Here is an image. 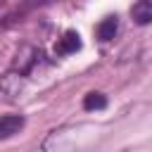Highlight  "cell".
Here are the masks:
<instances>
[{
  "mask_svg": "<svg viewBox=\"0 0 152 152\" xmlns=\"http://www.w3.org/2000/svg\"><path fill=\"white\" fill-rule=\"evenodd\" d=\"M21 126H24V116H19V114L0 116V138H10V135L19 133Z\"/></svg>",
  "mask_w": 152,
  "mask_h": 152,
  "instance_id": "3",
  "label": "cell"
},
{
  "mask_svg": "<svg viewBox=\"0 0 152 152\" xmlns=\"http://www.w3.org/2000/svg\"><path fill=\"white\" fill-rule=\"evenodd\" d=\"M131 17L138 26H147L152 24V0H138L131 7Z\"/></svg>",
  "mask_w": 152,
  "mask_h": 152,
  "instance_id": "2",
  "label": "cell"
},
{
  "mask_svg": "<svg viewBox=\"0 0 152 152\" xmlns=\"http://www.w3.org/2000/svg\"><path fill=\"white\" fill-rule=\"evenodd\" d=\"M107 107V97L102 95V93H88L86 97H83V109H88V112H93V109H104Z\"/></svg>",
  "mask_w": 152,
  "mask_h": 152,
  "instance_id": "5",
  "label": "cell"
},
{
  "mask_svg": "<svg viewBox=\"0 0 152 152\" xmlns=\"http://www.w3.org/2000/svg\"><path fill=\"white\" fill-rule=\"evenodd\" d=\"M76 50H81V36H78L76 31H66V33L57 40V45H55V52H57V55H71V52H76Z\"/></svg>",
  "mask_w": 152,
  "mask_h": 152,
  "instance_id": "1",
  "label": "cell"
},
{
  "mask_svg": "<svg viewBox=\"0 0 152 152\" xmlns=\"http://www.w3.org/2000/svg\"><path fill=\"white\" fill-rule=\"evenodd\" d=\"M116 31H119V19L116 17H107L97 24V38L100 40H112L116 36Z\"/></svg>",
  "mask_w": 152,
  "mask_h": 152,
  "instance_id": "4",
  "label": "cell"
}]
</instances>
